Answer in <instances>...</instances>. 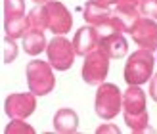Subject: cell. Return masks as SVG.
<instances>
[{
    "instance_id": "8fae6325",
    "label": "cell",
    "mask_w": 157,
    "mask_h": 134,
    "mask_svg": "<svg viewBox=\"0 0 157 134\" xmlns=\"http://www.w3.org/2000/svg\"><path fill=\"white\" fill-rule=\"evenodd\" d=\"M100 50H104L109 58H123L127 54L128 46H127V40L123 38L121 33L117 31H111L109 35H104L100 36V44H98Z\"/></svg>"
},
{
    "instance_id": "ac0fdd59",
    "label": "cell",
    "mask_w": 157,
    "mask_h": 134,
    "mask_svg": "<svg viewBox=\"0 0 157 134\" xmlns=\"http://www.w3.org/2000/svg\"><path fill=\"white\" fill-rule=\"evenodd\" d=\"M140 0H117V6H138Z\"/></svg>"
},
{
    "instance_id": "5bb4252c",
    "label": "cell",
    "mask_w": 157,
    "mask_h": 134,
    "mask_svg": "<svg viewBox=\"0 0 157 134\" xmlns=\"http://www.w3.org/2000/svg\"><path fill=\"white\" fill-rule=\"evenodd\" d=\"M29 27H33V29H48V17H46V8L44 6H36L33 8V10L29 12Z\"/></svg>"
},
{
    "instance_id": "3957f363",
    "label": "cell",
    "mask_w": 157,
    "mask_h": 134,
    "mask_svg": "<svg viewBox=\"0 0 157 134\" xmlns=\"http://www.w3.org/2000/svg\"><path fill=\"white\" fill-rule=\"evenodd\" d=\"M27 82L35 96H44L54 90L56 78L52 73V65L46 61H29L27 65Z\"/></svg>"
},
{
    "instance_id": "6da1fadb",
    "label": "cell",
    "mask_w": 157,
    "mask_h": 134,
    "mask_svg": "<svg viewBox=\"0 0 157 134\" xmlns=\"http://www.w3.org/2000/svg\"><path fill=\"white\" fill-rule=\"evenodd\" d=\"M124 107V121L134 132L146 130L150 123V115L146 111V94L138 86H128V90L123 96Z\"/></svg>"
},
{
    "instance_id": "9c48e42d",
    "label": "cell",
    "mask_w": 157,
    "mask_h": 134,
    "mask_svg": "<svg viewBox=\"0 0 157 134\" xmlns=\"http://www.w3.org/2000/svg\"><path fill=\"white\" fill-rule=\"evenodd\" d=\"M35 96L33 94H12L6 100V113L13 119H25L35 111Z\"/></svg>"
},
{
    "instance_id": "30bf717a",
    "label": "cell",
    "mask_w": 157,
    "mask_h": 134,
    "mask_svg": "<svg viewBox=\"0 0 157 134\" xmlns=\"http://www.w3.org/2000/svg\"><path fill=\"white\" fill-rule=\"evenodd\" d=\"M100 44V33L94 27H81L73 38V48L78 56H88Z\"/></svg>"
},
{
    "instance_id": "ba28073f",
    "label": "cell",
    "mask_w": 157,
    "mask_h": 134,
    "mask_svg": "<svg viewBox=\"0 0 157 134\" xmlns=\"http://www.w3.org/2000/svg\"><path fill=\"white\" fill-rule=\"evenodd\" d=\"M44 8H46V17H48V29L54 35H63L71 29L73 17L61 2L50 0V2L44 4Z\"/></svg>"
},
{
    "instance_id": "7a4b0ae2",
    "label": "cell",
    "mask_w": 157,
    "mask_h": 134,
    "mask_svg": "<svg viewBox=\"0 0 157 134\" xmlns=\"http://www.w3.org/2000/svg\"><path fill=\"white\" fill-rule=\"evenodd\" d=\"M153 56L150 50L140 48L128 58L127 65H124V81L128 86H138L144 84L151 78V71H153Z\"/></svg>"
},
{
    "instance_id": "277c9868",
    "label": "cell",
    "mask_w": 157,
    "mask_h": 134,
    "mask_svg": "<svg viewBox=\"0 0 157 134\" xmlns=\"http://www.w3.org/2000/svg\"><path fill=\"white\" fill-rule=\"evenodd\" d=\"M121 90L117 84L111 82H101L96 92V115L100 119H113V117L121 111Z\"/></svg>"
},
{
    "instance_id": "d6986e66",
    "label": "cell",
    "mask_w": 157,
    "mask_h": 134,
    "mask_svg": "<svg viewBox=\"0 0 157 134\" xmlns=\"http://www.w3.org/2000/svg\"><path fill=\"white\" fill-rule=\"evenodd\" d=\"M35 2H44L46 4V2H50V0H35Z\"/></svg>"
},
{
    "instance_id": "4fadbf2b",
    "label": "cell",
    "mask_w": 157,
    "mask_h": 134,
    "mask_svg": "<svg viewBox=\"0 0 157 134\" xmlns=\"http://www.w3.org/2000/svg\"><path fill=\"white\" fill-rule=\"evenodd\" d=\"M54 128L58 132H75L78 128V117L71 109H59L54 117Z\"/></svg>"
},
{
    "instance_id": "9a60e30c",
    "label": "cell",
    "mask_w": 157,
    "mask_h": 134,
    "mask_svg": "<svg viewBox=\"0 0 157 134\" xmlns=\"http://www.w3.org/2000/svg\"><path fill=\"white\" fill-rule=\"evenodd\" d=\"M4 21L15 19V17H25V6L23 0H4Z\"/></svg>"
},
{
    "instance_id": "8992f818",
    "label": "cell",
    "mask_w": 157,
    "mask_h": 134,
    "mask_svg": "<svg viewBox=\"0 0 157 134\" xmlns=\"http://www.w3.org/2000/svg\"><path fill=\"white\" fill-rule=\"evenodd\" d=\"M46 52H48V61L54 69L58 71H65L73 65L75 61V48L73 42H69L63 36H54L52 40L46 46Z\"/></svg>"
},
{
    "instance_id": "5b68a950",
    "label": "cell",
    "mask_w": 157,
    "mask_h": 134,
    "mask_svg": "<svg viewBox=\"0 0 157 134\" xmlns=\"http://www.w3.org/2000/svg\"><path fill=\"white\" fill-rule=\"evenodd\" d=\"M107 71H109V56L96 48L94 52H90L84 59V65H82V78L86 84H101L104 78L107 77Z\"/></svg>"
},
{
    "instance_id": "7c38bea8",
    "label": "cell",
    "mask_w": 157,
    "mask_h": 134,
    "mask_svg": "<svg viewBox=\"0 0 157 134\" xmlns=\"http://www.w3.org/2000/svg\"><path fill=\"white\" fill-rule=\"evenodd\" d=\"M46 46V40H44V33L40 29H33L31 27L25 36H23V50H25L29 56H36L40 54Z\"/></svg>"
},
{
    "instance_id": "2e32d148",
    "label": "cell",
    "mask_w": 157,
    "mask_h": 134,
    "mask_svg": "<svg viewBox=\"0 0 157 134\" xmlns=\"http://www.w3.org/2000/svg\"><path fill=\"white\" fill-rule=\"evenodd\" d=\"M138 10L142 15H146V17L157 19V0H140Z\"/></svg>"
},
{
    "instance_id": "e0dca14e",
    "label": "cell",
    "mask_w": 157,
    "mask_h": 134,
    "mask_svg": "<svg viewBox=\"0 0 157 134\" xmlns=\"http://www.w3.org/2000/svg\"><path fill=\"white\" fill-rule=\"evenodd\" d=\"M150 96H151V100L157 101V73L151 75V81H150Z\"/></svg>"
},
{
    "instance_id": "52a82bcc",
    "label": "cell",
    "mask_w": 157,
    "mask_h": 134,
    "mask_svg": "<svg viewBox=\"0 0 157 134\" xmlns=\"http://www.w3.org/2000/svg\"><path fill=\"white\" fill-rule=\"evenodd\" d=\"M128 33L136 40L138 46L146 50H155L157 48V23L147 19V17H138L132 25L128 27Z\"/></svg>"
}]
</instances>
